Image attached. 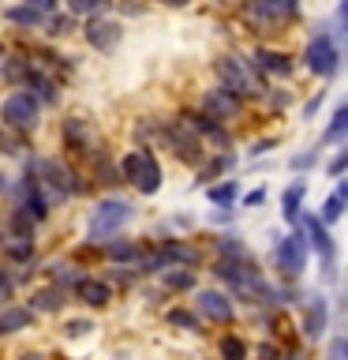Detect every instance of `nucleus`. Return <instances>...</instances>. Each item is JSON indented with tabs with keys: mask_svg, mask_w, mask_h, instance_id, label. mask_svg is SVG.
Here are the masks:
<instances>
[{
	"mask_svg": "<svg viewBox=\"0 0 348 360\" xmlns=\"http://www.w3.org/2000/svg\"><path fill=\"white\" fill-rule=\"evenodd\" d=\"M0 191H8V176L4 173H0Z\"/></svg>",
	"mask_w": 348,
	"mask_h": 360,
	"instance_id": "obj_50",
	"label": "nucleus"
},
{
	"mask_svg": "<svg viewBox=\"0 0 348 360\" xmlns=\"http://www.w3.org/2000/svg\"><path fill=\"white\" fill-rule=\"evenodd\" d=\"M269 146H274V139H258V143H251V150H247V154H251V158H258V154H266Z\"/></svg>",
	"mask_w": 348,
	"mask_h": 360,
	"instance_id": "obj_44",
	"label": "nucleus"
},
{
	"mask_svg": "<svg viewBox=\"0 0 348 360\" xmlns=\"http://www.w3.org/2000/svg\"><path fill=\"white\" fill-rule=\"evenodd\" d=\"M255 353H258V360H281V356H285V353H277V349L269 345V342H262V345L255 349Z\"/></svg>",
	"mask_w": 348,
	"mask_h": 360,
	"instance_id": "obj_41",
	"label": "nucleus"
},
{
	"mask_svg": "<svg viewBox=\"0 0 348 360\" xmlns=\"http://www.w3.org/2000/svg\"><path fill=\"white\" fill-rule=\"evenodd\" d=\"M191 308L199 311V319L218 323V326H229L236 319L232 292H225V289H195V304H191Z\"/></svg>",
	"mask_w": 348,
	"mask_h": 360,
	"instance_id": "obj_12",
	"label": "nucleus"
},
{
	"mask_svg": "<svg viewBox=\"0 0 348 360\" xmlns=\"http://www.w3.org/2000/svg\"><path fill=\"white\" fill-rule=\"evenodd\" d=\"M213 248H218L221 259H236V263H251V252L236 240V236H213Z\"/></svg>",
	"mask_w": 348,
	"mask_h": 360,
	"instance_id": "obj_31",
	"label": "nucleus"
},
{
	"mask_svg": "<svg viewBox=\"0 0 348 360\" xmlns=\"http://www.w3.org/2000/svg\"><path fill=\"white\" fill-rule=\"evenodd\" d=\"M326 360H348V338L344 334L330 342V356H326Z\"/></svg>",
	"mask_w": 348,
	"mask_h": 360,
	"instance_id": "obj_40",
	"label": "nucleus"
},
{
	"mask_svg": "<svg viewBox=\"0 0 348 360\" xmlns=\"http://www.w3.org/2000/svg\"><path fill=\"white\" fill-rule=\"evenodd\" d=\"M168 326H176V330H187V334H202V319L195 308H168L165 311Z\"/></svg>",
	"mask_w": 348,
	"mask_h": 360,
	"instance_id": "obj_29",
	"label": "nucleus"
},
{
	"mask_svg": "<svg viewBox=\"0 0 348 360\" xmlns=\"http://www.w3.org/2000/svg\"><path fill=\"white\" fill-rule=\"evenodd\" d=\"M112 4V0H64V8L72 11L75 19H94V15H101Z\"/></svg>",
	"mask_w": 348,
	"mask_h": 360,
	"instance_id": "obj_32",
	"label": "nucleus"
},
{
	"mask_svg": "<svg viewBox=\"0 0 348 360\" xmlns=\"http://www.w3.org/2000/svg\"><path fill=\"white\" fill-rule=\"evenodd\" d=\"M199 109L206 112L210 120H236L240 117V109H243V98H236L232 90H225V86H210V90H202V101H199Z\"/></svg>",
	"mask_w": 348,
	"mask_h": 360,
	"instance_id": "obj_13",
	"label": "nucleus"
},
{
	"mask_svg": "<svg viewBox=\"0 0 348 360\" xmlns=\"http://www.w3.org/2000/svg\"><path fill=\"white\" fill-rule=\"evenodd\" d=\"M60 143H64L67 154L86 158L90 165L105 158V150H101V135H98V128H94L86 117H67V120L60 124Z\"/></svg>",
	"mask_w": 348,
	"mask_h": 360,
	"instance_id": "obj_8",
	"label": "nucleus"
},
{
	"mask_svg": "<svg viewBox=\"0 0 348 360\" xmlns=\"http://www.w3.org/2000/svg\"><path fill=\"white\" fill-rule=\"evenodd\" d=\"M307 236H303L300 229L296 233H288V236H281L277 248H274V266L281 270V278H288V281H296L303 278V270H307Z\"/></svg>",
	"mask_w": 348,
	"mask_h": 360,
	"instance_id": "obj_10",
	"label": "nucleus"
},
{
	"mask_svg": "<svg viewBox=\"0 0 348 360\" xmlns=\"http://www.w3.org/2000/svg\"><path fill=\"white\" fill-rule=\"evenodd\" d=\"M337 22H341V34H348V0L337 4Z\"/></svg>",
	"mask_w": 348,
	"mask_h": 360,
	"instance_id": "obj_43",
	"label": "nucleus"
},
{
	"mask_svg": "<svg viewBox=\"0 0 348 360\" xmlns=\"http://www.w3.org/2000/svg\"><path fill=\"white\" fill-rule=\"evenodd\" d=\"M314 165H319V146H307V150L288 158V169H296V173H307V169H314Z\"/></svg>",
	"mask_w": 348,
	"mask_h": 360,
	"instance_id": "obj_36",
	"label": "nucleus"
},
{
	"mask_svg": "<svg viewBox=\"0 0 348 360\" xmlns=\"http://www.w3.org/2000/svg\"><path fill=\"white\" fill-rule=\"evenodd\" d=\"M213 75H218V86L232 90L236 98H262L266 94V83L262 75L255 72L251 60H243V56L236 53H225L213 60Z\"/></svg>",
	"mask_w": 348,
	"mask_h": 360,
	"instance_id": "obj_2",
	"label": "nucleus"
},
{
	"mask_svg": "<svg viewBox=\"0 0 348 360\" xmlns=\"http://www.w3.org/2000/svg\"><path fill=\"white\" fill-rule=\"evenodd\" d=\"M72 27H75V15L67 11V15H49V22H45V30H49V38H64V34H72Z\"/></svg>",
	"mask_w": 348,
	"mask_h": 360,
	"instance_id": "obj_37",
	"label": "nucleus"
},
{
	"mask_svg": "<svg viewBox=\"0 0 348 360\" xmlns=\"http://www.w3.org/2000/svg\"><path fill=\"white\" fill-rule=\"evenodd\" d=\"M34 319H38V315H34L27 304H19V300L4 304V308H0V338H15L22 330H30Z\"/></svg>",
	"mask_w": 348,
	"mask_h": 360,
	"instance_id": "obj_19",
	"label": "nucleus"
},
{
	"mask_svg": "<svg viewBox=\"0 0 348 360\" xmlns=\"http://www.w3.org/2000/svg\"><path fill=\"white\" fill-rule=\"evenodd\" d=\"M34 315H60L67 304V289H60L56 281H41V285L30 289V297L22 300Z\"/></svg>",
	"mask_w": 348,
	"mask_h": 360,
	"instance_id": "obj_15",
	"label": "nucleus"
},
{
	"mask_svg": "<svg viewBox=\"0 0 348 360\" xmlns=\"http://www.w3.org/2000/svg\"><path fill=\"white\" fill-rule=\"evenodd\" d=\"M161 143H165L184 165H202V158H206V143L199 139L195 128H191L184 117L161 120Z\"/></svg>",
	"mask_w": 348,
	"mask_h": 360,
	"instance_id": "obj_7",
	"label": "nucleus"
},
{
	"mask_svg": "<svg viewBox=\"0 0 348 360\" xmlns=\"http://www.w3.org/2000/svg\"><path fill=\"white\" fill-rule=\"evenodd\" d=\"M15 285H19V278L11 274V266H0V308H4V304H11V292H15Z\"/></svg>",
	"mask_w": 348,
	"mask_h": 360,
	"instance_id": "obj_38",
	"label": "nucleus"
},
{
	"mask_svg": "<svg viewBox=\"0 0 348 360\" xmlns=\"http://www.w3.org/2000/svg\"><path fill=\"white\" fill-rule=\"evenodd\" d=\"M83 38L90 49H98V53H112L120 45L123 38V27L116 19H105V15H94V19H86V27H83Z\"/></svg>",
	"mask_w": 348,
	"mask_h": 360,
	"instance_id": "obj_14",
	"label": "nucleus"
},
{
	"mask_svg": "<svg viewBox=\"0 0 348 360\" xmlns=\"http://www.w3.org/2000/svg\"><path fill=\"white\" fill-rule=\"evenodd\" d=\"M22 86H27L30 94L41 101V105H56V101H60V83H56V79L45 72L41 64L30 68V75H27V83H22Z\"/></svg>",
	"mask_w": 348,
	"mask_h": 360,
	"instance_id": "obj_20",
	"label": "nucleus"
},
{
	"mask_svg": "<svg viewBox=\"0 0 348 360\" xmlns=\"http://www.w3.org/2000/svg\"><path fill=\"white\" fill-rule=\"evenodd\" d=\"M262 199H266V188H255L243 195V207H262Z\"/></svg>",
	"mask_w": 348,
	"mask_h": 360,
	"instance_id": "obj_42",
	"label": "nucleus"
},
{
	"mask_svg": "<svg viewBox=\"0 0 348 360\" xmlns=\"http://www.w3.org/2000/svg\"><path fill=\"white\" fill-rule=\"evenodd\" d=\"M161 4H168V8H184V4H191V0H161Z\"/></svg>",
	"mask_w": 348,
	"mask_h": 360,
	"instance_id": "obj_48",
	"label": "nucleus"
},
{
	"mask_svg": "<svg viewBox=\"0 0 348 360\" xmlns=\"http://www.w3.org/2000/svg\"><path fill=\"white\" fill-rule=\"evenodd\" d=\"M131 218H135V207L128 199H120V195L98 199L86 214V240L90 244H105V240H112V236H120L123 225H128Z\"/></svg>",
	"mask_w": 348,
	"mask_h": 360,
	"instance_id": "obj_1",
	"label": "nucleus"
},
{
	"mask_svg": "<svg viewBox=\"0 0 348 360\" xmlns=\"http://www.w3.org/2000/svg\"><path fill=\"white\" fill-rule=\"evenodd\" d=\"M38 176H41V188H45V195H49L53 207H60V202L86 191V180L79 176L64 158H38Z\"/></svg>",
	"mask_w": 348,
	"mask_h": 360,
	"instance_id": "obj_4",
	"label": "nucleus"
},
{
	"mask_svg": "<svg viewBox=\"0 0 348 360\" xmlns=\"http://www.w3.org/2000/svg\"><path fill=\"white\" fill-rule=\"evenodd\" d=\"M281 360H307V356H303V353H285Z\"/></svg>",
	"mask_w": 348,
	"mask_h": 360,
	"instance_id": "obj_49",
	"label": "nucleus"
},
{
	"mask_svg": "<svg viewBox=\"0 0 348 360\" xmlns=\"http://www.w3.org/2000/svg\"><path fill=\"white\" fill-rule=\"evenodd\" d=\"M72 297L83 304L86 311H101V308H109V304H112V281L94 278V274H83V281L75 285Z\"/></svg>",
	"mask_w": 348,
	"mask_h": 360,
	"instance_id": "obj_16",
	"label": "nucleus"
},
{
	"mask_svg": "<svg viewBox=\"0 0 348 360\" xmlns=\"http://www.w3.org/2000/svg\"><path fill=\"white\" fill-rule=\"evenodd\" d=\"M120 176H123V184H131L139 195H157L161 191V162L154 158L150 146H135V150H128L120 158Z\"/></svg>",
	"mask_w": 348,
	"mask_h": 360,
	"instance_id": "obj_3",
	"label": "nucleus"
},
{
	"mask_svg": "<svg viewBox=\"0 0 348 360\" xmlns=\"http://www.w3.org/2000/svg\"><path fill=\"white\" fill-rule=\"evenodd\" d=\"M344 45H348V34H344Z\"/></svg>",
	"mask_w": 348,
	"mask_h": 360,
	"instance_id": "obj_51",
	"label": "nucleus"
},
{
	"mask_svg": "<svg viewBox=\"0 0 348 360\" xmlns=\"http://www.w3.org/2000/svg\"><path fill=\"white\" fill-rule=\"evenodd\" d=\"M41 120V101L30 94L27 86H15L11 94H4L0 101V124L8 131H19V135H30Z\"/></svg>",
	"mask_w": 348,
	"mask_h": 360,
	"instance_id": "obj_5",
	"label": "nucleus"
},
{
	"mask_svg": "<svg viewBox=\"0 0 348 360\" xmlns=\"http://www.w3.org/2000/svg\"><path fill=\"white\" fill-rule=\"evenodd\" d=\"M0 255L8 259V266L27 270V266L38 263V244H34V236H8L4 233V248H0Z\"/></svg>",
	"mask_w": 348,
	"mask_h": 360,
	"instance_id": "obj_18",
	"label": "nucleus"
},
{
	"mask_svg": "<svg viewBox=\"0 0 348 360\" xmlns=\"http://www.w3.org/2000/svg\"><path fill=\"white\" fill-rule=\"evenodd\" d=\"M326 323H330V300H326V297H311L307 311H303V338L319 342V338L326 334Z\"/></svg>",
	"mask_w": 348,
	"mask_h": 360,
	"instance_id": "obj_22",
	"label": "nucleus"
},
{
	"mask_svg": "<svg viewBox=\"0 0 348 360\" xmlns=\"http://www.w3.org/2000/svg\"><path fill=\"white\" fill-rule=\"evenodd\" d=\"M4 19L19 30H38V27L49 22V15H45L41 8H34V4H11V8H4Z\"/></svg>",
	"mask_w": 348,
	"mask_h": 360,
	"instance_id": "obj_24",
	"label": "nucleus"
},
{
	"mask_svg": "<svg viewBox=\"0 0 348 360\" xmlns=\"http://www.w3.org/2000/svg\"><path fill=\"white\" fill-rule=\"evenodd\" d=\"M319 105H322V94H314L307 105H303V117H314V112H319Z\"/></svg>",
	"mask_w": 348,
	"mask_h": 360,
	"instance_id": "obj_45",
	"label": "nucleus"
},
{
	"mask_svg": "<svg viewBox=\"0 0 348 360\" xmlns=\"http://www.w3.org/2000/svg\"><path fill=\"white\" fill-rule=\"evenodd\" d=\"M240 15L247 27L274 34L277 27H285V22H292L300 15V0H243Z\"/></svg>",
	"mask_w": 348,
	"mask_h": 360,
	"instance_id": "obj_6",
	"label": "nucleus"
},
{
	"mask_svg": "<svg viewBox=\"0 0 348 360\" xmlns=\"http://www.w3.org/2000/svg\"><path fill=\"white\" fill-rule=\"evenodd\" d=\"M333 191H337V195H344V199H348V176H344V180H337V188H333Z\"/></svg>",
	"mask_w": 348,
	"mask_h": 360,
	"instance_id": "obj_46",
	"label": "nucleus"
},
{
	"mask_svg": "<svg viewBox=\"0 0 348 360\" xmlns=\"http://www.w3.org/2000/svg\"><path fill=\"white\" fill-rule=\"evenodd\" d=\"M218 4H225V0H218Z\"/></svg>",
	"mask_w": 348,
	"mask_h": 360,
	"instance_id": "obj_52",
	"label": "nucleus"
},
{
	"mask_svg": "<svg viewBox=\"0 0 348 360\" xmlns=\"http://www.w3.org/2000/svg\"><path fill=\"white\" fill-rule=\"evenodd\" d=\"M98 248H101V255H105L112 266H139V259L146 252L139 240H131V236H123V233L112 236V240H105V244H98Z\"/></svg>",
	"mask_w": 348,
	"mask_h": 360,
	"instance_id": "obj_17",
	"label": "nucleus"
},
{
	"mask_svg": "<svg viewBox=\"0 0 348 360\" xmlns=\"http://www.w3.org/2000/svg\"><path fill=\"white\" fill-rule=\"evenodd\" d=\"M157 281H161L168 292H195L199 289V274L191 266H168L157 274Z\"/></svg>",
	"mask_w": 348,
	"mask_h": 360,
	"instance_id": "obj_25",
	"label": "nucleus"
},
{
	"mask_svg": "<svg viewBox=\"0 0 348 360\" xmlns=\"http://www.w3.org/2000/svg\"><path fill=\"white\" fill-rule=\"evenodd\" d=\"M322 143H348V98H344L341 105L333 109V117H330V128H326Z\"/></svg>",
	"mask_w": 348,
	"mask_h": 360,
	"instance_id": "obj_28",
	"label": "nucleus"
},
{
	"mask_svg": "<svg viewBox=\"0 0 348 360\" xmlns=\"http://www.w3.org/2000/svg\"><path fill=\"white\" fill-rule=\"evenodd\" d=\"M344 210H348V199L337 195V191H330V195H326V202H322V210H319V218H322L326 225H337V221L344 218Z\"/></svg>",
	"mask_w": 348,
	"mask_h": 360,
	"instance_id": "obj_33",
	"label": "nucleus"
},
{
	"mask_svg": "<svg viewBox=\"0 0 348 360\" xmlns=\"http://www.w3.org/2000/svg\"><path fill=\"white\" fill-rule=\"evenodd\" d=\"M236 195H240V184H236V180H221V184L206 188V199L213 202V207H225V210L236 202Z\"/></svg>",
	"mask_w": 348,
	"mask_h": 360,
	"instance_id": "obj_30",
	"label": "nucleus"
},
{
	"mask_svg": "<svg viewBox=\"0 0 348 360\" xmlns=\"http://www.w3.org/2000/svg\"><path fill=\"white\" fill-rule=\"evenodd\" d=\"M326 173H330L333 180H341V176L348 173V146H344V150H337V154L330 158V165H326Z\"/></svg>",
	"mask_w": 348,
	"mask_h": 360,
	"instance_id": "obj_39",
	"label": "nucleus"
},
{
	"mask_svg": "<svg viewBox=\"0 0 348 360\" xmlns=\"http://www.w3.org/2000/svg\"><path fill=\"white\" fill-rule=\"evenodd\" d=\"M300 233L307 236V248H314V255L322 259V274L333 278V259H337V244L330 229H326V221L319 218V214H303L300 218Z\"/></svg>",
	"mask_w": 348,
	"mask_h": 360,
	"instance_id": "obj_11",
	"label": "nucleus"
},
{
	"mask_svg": "<svg viewBox=\"0 0 348 360\" xmlns=\"http://www.w3.org/2000/svg\"><path fill=\"white\" fill-rule=\"evenodd\" d=\"M303 64H307V72L319 75V79L337 75V68H341V49H337L333 34L326 27H319V34L307 41V49H303Z\"/></svg>",
	"mask_w": 348,
	"mask_h": 360,
	"instance_id": "obj_9",
	"label": "nucleus"
},
{
	"mask_svg": "<svg viewBox=\"0 0 348 360\" xmlns=\"http://www.w3.org/2000/svg\"><path fill=\"white\" fill-rule=\"evenodd\" d=\"M19 360H45V356L38 353V349H30V353H19Z\"/></svg>",
	"mask_w": 348,
	"mask_h": 360,
	"instance_id": "obj_47",
	"label": "nucleus"
},
{
	"mask_svg": "<svg viewBox=\"0 0 348 360\" xmlns=\"http://www.w3.org/2000/svg\"><path fill=\"white\" fill-rule=\"evenodd\" d=\"M247 60L255 64L258 75H288V72H292V56L281 53V49H262V45H258V49L247 56Z\"/></svg>",
	"mask_w": 348,
	"mask_h": 360,
	"instance_id": "obj_21",
	"label": "nucleus"
},
{
	"mask_svg": "<svg viewBox=\"0 0 348 360\" xmlns=\"http://www.w3.org/2000/svg\"><path fill=\"white\" fill-rule=\"evenodd\" d=\"M45 281H56L60 289H67V292H75V285L83 281V270L79 266H72V263H49V270H45Z\"/></svg>",
	"mask_w": 348,
	"mask_h": 360,
	"instance_id": "obj_26",
	"label": "nucleus"
},
{
	"mask_svg": "<svg viewBox=\"0 0 348 360\" xmlns=\"http://www.w3.org/2000/svg\"><path fill=\"white\" fill-rule=\"evenodd\" d=\"M218 353H221V360H247V356H251V353H247V342H243V338H236V334L221 338Z\"/></svg>",
	"mask_w": 348,
	"mask_h": 360,
	"instance_id": "obj_34",
	"label": "nucleus"
},
{
	"mask_svg": "<svg viewBox=\"0 0 348 360\" xmlns=\"http://www.w3.org/2000/svg\"><path fill=\"white\" fill-rule=\"evenodd\" d=\"M90 330H94V319H90V315H83V319H64V326H60V334L64 338H86Z\"/></svg>",
	"mask_w": 348,
	"mask_h": 360,
	"instance_id": "obj_35",
	"label": "nucleus"
},
{
	"mask_svg": "<svg viewBox=\"0 0 348 360\" xmlns=\"http://www.w3.org/2000/svg\"><path fill=\"white\" fill-rule=\"evenodd\" d=\"M303 195H307V180H292V184L281 191V218L300 225L303 218Z\"/></svg>",
	"mask_w": 348,
	"mask_h": 360,
	"instance_id": "obj_23",
	"label": "nucleus"
},
{
	"mask_svg": "<svg viewBox=\"0 0 348 360\" xmlns=\"http://www.w3.org/2000/svg\"><path fill=\"white\" fill-rule=\"evenodd\" d=\"M232 165H236V154H229V150H218V154H213L206 165L199 169V180H195V184H210V180H218V176L229 173Z\"/></svg>",
	"mask_w": 348,
	"mask_h": 360,
	"instance_id": "obj_27",
	"label": "nucleus"
}]
</instances>
